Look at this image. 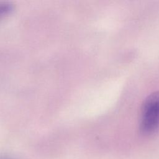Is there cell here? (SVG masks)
<instances>
[{
    "label": "cell",
    "instance_id": "1",
    "mask_svg": "<svg viewBox=\"0 0 159 159\" xmlns=\"http://www.w3.org/2000/svg\"><path fill=\"white\" fill-rule=\"evenodd\" d=\"M150 109H159V91L148 95L142 103V111Z\"/></svg>",
    "mask_w": 159,
    "mask_h": 159
},
{
    "label": "cell",
    "instance_id": "2",
    "mask_svg": "<svg viewBox=\"0 0 159 159\" xmlns=\"http://www.w3.org/2000/svg\"><path fill=\"white\" fill-rule=\"evenodd\" d=\"M11 9V6L8 4H0V17L8 14Z\"/></svg>",
    "mask_w": 159,
    "mask_h": 159
}]
</instances>
